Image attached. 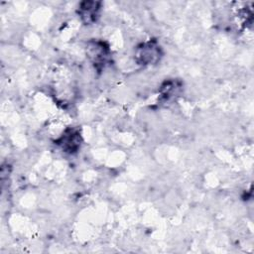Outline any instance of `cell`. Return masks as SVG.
<instances>
[{
	"instance_id": "3957f363",
	"label": "cell",
	"mask_w": 254,
	"mask_h": 254,
	"mask_svg": "<svg viewBox=\"0 0 254 254\" xmlns=\"http://www.w3.org/2000/svg\"><path fill=\"white\" fill-rule=\"evenodd\" d=\"M100 3L94 1L82 2L78 7V14L85 24H91L96 21L100 10Z\"/></svg>"
},
{
	"instance_id": "7a4b0ae2",
	"label": "cell",
	"mask_w": 254,
	"mask_h": 254,
	"mask_svg": "<svg viewBox=\"0 0 254 254\" xmlns=\"http://www.w3.org/2000/svg\"><path fill=\"white\" fill-rule=\"evenodd\" d=\"M87 53L97 68L104 66L109 58V50L102 42H90L87 47Z\"/></svg>"
},
{
	"instance_id": "5b68a950",
	"label": "cell",
	"mask_w": 254,
	"mask_h": 254,
	"mask_svg": "<svg viewBox=\"0 0 254 254\" xmlns=\"http://www.w3.org/2000/svg\"><path fill=\"white\" fill-rule=\"evenodd\" d=\"M177 88H178V85L175 81H168L165 83L164 86H162L161 94L163 97H165L168 100L176 94Z\"/></svg>"
},
{
	"instance_id": "6da1fadb",
	"label": "cell",
	"mask_w": 254,
	"mask_h": 254,
	"mask_svg": "<svg viewBox=\"0 0 254 254\" xmlns=\"http://www.w3.org/2000/svg\"><path fill=\"white\" fill-rule=\"evenodd\" d=\"M161 50L155 42H147L138 48L137 62L140 64H153L160 60Z\"/></svg>"
},
{
	"instance_id": "277c9868",
	"label": "cell",
	"mask_w": 254,
	"mask_h": 254,
	"mask_svg": "<svg viewBox=\"0 0 254 254\" xmlns=\"http://www.w3.org/2000/svg\"><path fill=\"white\" fill-rule=\"evenodd\" d=\"M79 142H80L79 133L75 130L69 129L61 137L59 141V145H61V147L63 148V150H64V152L73 153L78 149L80 144Z\"/></svg>"
}]
</instances>
